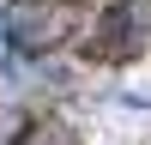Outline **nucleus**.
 <instances>
[{"label": "nucleus", "instance_id": "1", "mask_svg": "<svg viewBox=\"0 0 151 145\" xmlns=\"http://www.w3.org/2000/svg\"><path fill=\"white\" fill-rule=\"evenodd\" d=\"M79 30V6H67V0H18V6L6 12V36L12 48H55L67 42V36Z\"/></svg>", "mask_w": 151, "mask_h": 145}, {"label": "nucleus", "instance_id": "2", "mask_svg": "<svg viewBox=\"0 0 151 145\" xmlns=\"http://www.w3.org/2000/svg\"><path fill=\"white\" fill-rule=\"evenodd\" d=\"M139 42H145V6H139V0H109L103 18L91 24V55L121 60V55H133Z\"/></svg>", "mask_w": 151, "mask_h": 145}, {"label": "nucleus", "instance_id": "3", "mask_svg": "<svg viewBox=\"0 0 151 145\" xmlns=\"http://www.w3.org/2000/svg\"><path fill=\"white\" fill-rule=\"evenodd\" d=\"M24 145H73V133H67V127H36Z\"/></svg>", "mask_w": 151, "mask_h": 145}, {"label": "nucleus", "instance_id": "4", "mask_svg": "<svg viewBox=\"0 0 151 145\" xmlns=\"http://www.w3.org/2000/svg\"><path fill=\"white\" fill-rule=\"evenodd\" d=\"M0 42H12V36H6V24H0Z\"/></svg>", "mask_w": 151, "mask_h": 145}]
</instances>
